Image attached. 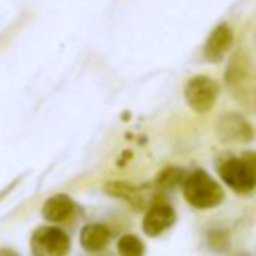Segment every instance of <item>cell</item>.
Instances as JSON below:
<instances>
[{
  "mask_svg": "<svg viewBox=\"0 0 256 256\" xmlns=\"http://www.w3.org/2000/svg\"><path fill=\"white\" fill-rule=\"evenodd\" d=\"M70 250V239L60 228L44 226L38 228L32 237L34 256H64Z\"/></svg>",
  "mask_w": 256,
  "mask_h": 256,
  "instance_id": "obj_4",
  "label": "cell"
},
{
  "mask_svg": "<svg viewBox=\"0 0 256 256\" xmlns=\"http://www.w3.org/2000/svg\"><path fill=\"white\" fill-rule=\"evenodd\" d=\"M176 222L174 209L166 202H155L152 208L146 211L143 218V230L146 236L157 237L168 228H171L172 223Z\"/></svg>",
  "mask_w": 256,
  "mask_h": 256,
  "instance_id": "obj_6",
  "label": "cell"
},
{
  "mask_svg": "<svg viewBox=\"0 0 256 256\" xmlns=\"http://www.w3.org/2000/svg\"><path fill=\"white\" fill-rule=\"evenodd\" d=\"M220 176L236 192H253L256 188V152H244L242 157L225 160L220 166Z\"/></svg>",
  "mask_w": 256,
  "mask_h": 256,
  "instance_id": "obj_2",
  "label": "cell"
},
{
  "mask_svg": "<svg viewBox=\"0 0 256 256\" xmlns=\"http://www.w3.org/2000/svg\"><path fill=\"white\" fill-rule=\"evenodd\" d=\"M220 88L216 80L206 75H197L190 78L185 88V100L188 106L197 114H208L216 103Z\"/></svg>",
  "mask_w": 256,
  "mask_h": 256,
  "instance_id": "obj_3",
  "label": "cell"
},
{
  "mask_svg": "<svg viewBox=\"0 0 256 256\" xmlns=\"http://www.w3.org/2000/svg\"><path fill=\"white\" fill-rule=\"evenodd\" d=\"M246 64L240 61V56L237 54L236 56V60L230 63V66H228V74H226V80L228 82H239V80H242L244 77H246Z\"/></svg>",
  "mask_w": 256,
  "mask_h": 256,
  "instance_id": "obj_12",
  "label": "cell"
},
{
  "mask_svg": "<svg viewBox=\"0 0 256 256\" xmlns=\"http://www.w3.org/2000/svg\"><path fill=\"white\" fill-rule=\"evenodd\" d=\"M254 100H256V92H254Z\"/></svg>",
  "mask_w": 256,
  "mask_h": 256,
  "instance_id": "obj_14",
  "label": "cell"
},
{
  "mask_svg": "<svg viewBox=\"0 0 256 256\" xmlns=\"http://www.w3.org/2000/svg\"><path fill=\"white\" fill-rule=\"evenodd\" d=\"M108 240H110V230L103 225H98V223L84 226L80 232V242L84 246V250L88 251L103 250L108 244Z\"/></svg>",
  "mask_w": 256,
  "mask_h": 256,
  "instance_id": "obj_8",
  "label": "cell"
},
{
  "mask_svg": "<svg viewBox=\"0 0 256 256\" xmlns=\"http://www.w3.org/2000/svg\"><path fill=\"white\" fill-rule=\"evenodd\" d=\"M185 176L186 174L180 168H168L158 174L157 183H158V186H162V188H174L176 185L183 183Z\"/></svg>",
  "mask_w": 256,
  "mask_h": 256,
  "instance_id": "obj_11",
  "label": "cell"
},
{
  "mask_svg": "<svg viewBox=\"0 0 256 256\" xmlns=\"http://www.w3.org/2000/svg\"><path fill=\"white\" fill-rule=\"evenodd\" d=\"M183 196L197 209H211L223 200V190L206 171H194L183 180Z\"/></svg>",
  "mask_w": 256,
  "mask_h": 256,
  "instance_id": "obj_1",
  "label": "cell"
},
{
  "mask_svg": "<svg viewBox=\"0 0 256 256\" xmlns=\"http://www.w3.org/2000/svg\"><path fill=\"white\" fill-rule=\"evenodd\" d=\"M0 256H18V254H14L12 251H9V250H2L0 251Z\"/></svg>",
  "mask_w": 256,
  "mask_h": 256,
  "instance_id": "obj_13",
  "label": "cell"
},
{
  "mask_svg": "<svg viewBox=\"0 0 256 256\" xmlns=\"http://www.w3.org/2000/svg\"><path fill=\"white\" fill-rule=\"evenodd\" d=\"M234 42V34L230 30L228 24H218L214 30L211 32V35L208 37L204 46V54L209 61L212 63H218L223 60V56L226 54V51L230 49Z\"/></svg>",
  "mask_w": 256,
  "mask_h": 256,
  "instance_id": "obj_7",
  "label": "cell"
},
{
  "mask_svg": "<svg viewBox=\"0 0 256 256\" xmlns=\"http://www.w3.org/2000/svg\"><path fill=\"white\" fill-rule=\"evenodd\" d=\"M218 136L223 142L230 143H246L251 142L254 136V131L251 124L239 114H225L216 124Z\"/></svg>",
  "mask_w": 256,
  "mask_h": 256,
  "instance_id": "obj_5",
  "label": "cell"
},
{
  "mask_svg": "<svg viewBox=\"0 0 256 256\" xmlns=\"http://www.w3.org/2000/svg\"><path fill=\"white\" fill-rule=\"evenodd\" d=\"M74 211V202L68 196H54L44 204L42 214L49 222H63Z\"/></svg>",
  "mask_w": 256,
  "mask_h": 256,
  "instance_id": "obj_9",
  "label": "cell"
},
{
  "mask_svg": "<svg viewBox=\"0 0 256 256\" xmlns=\"http://www.w3.org/2000/svg\"><path fill=\"white\" fill-rule=\"evenodd\" d=\"M117 248H118L120 256H143L145 254V244H143L136 236H131V234L122 236L117 244Z\"/></svg>",
  "mask_w": 256,
  "mask_h": 256,
  "instance_id": "obj_10",
  "label": "cell"
}]
</instances>
